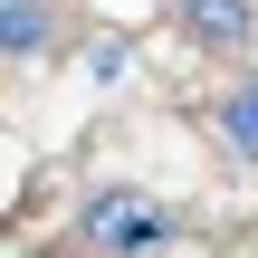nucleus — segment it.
I'll return each mask as SVG.
<instances>
[{"label":"nucleus","mask_w":258,"mask_h":258,"mask_svg":"<svg viewBox=\"0 0 258 258\" xmlns=\"http://www.w3.org/2000/svg\"><path fill=\"white\" fill-rule=\"evenodd\" d=\"M172 239H182V211L144 182H96L77 201V249L96 258H172Z\"/></svg>","instance_id":"obj_1"},{"label":"nucleus","mask_w":258,"mask_h":258,"mask_svg":"<svg viewBox=\"0 0 258 258\" xmlns=\"http://www.w3.org/2000/svg\"><path fill=\"white\" fill-rule=\"evenodd\" d=\"M201 134H211L230 163H249V172H258V77H249V67L220 77V86L201 96Z\"/></svg>","instance_id":"obj_2"},{"label":"nucleus","mask_w":258,"mask_h":258,"mask_svg":"<svg viewBox=\"0 0 258 258\" xmlns=\"http://www.w3.org/2000/svg\"><path fill=\"white\" fill-rule=\"evenodd\" d=\"M172 29L191 48H211V57H239L258 38V0H172Z\"/></svg>","instance_id":"obj_3"},{"label":"nucleus","mask_w":258,"mask_h":258,"mask_svg":"<svg viewBox=\"0 0 258 258\" xmlns=\"http://www.w3.org/2000/svg\"><path fill=\"white\" fill-rule=\"evenodd\" d=\"M0 48H10V67H38L48 48H67V0H10L0 10Z\"/></svg>","instance_id":"obj_4"},{"label":"nucleus","mask_w":258,"mask_h":258,"mask_svg":"<svg viewBox=\"0 0 258 258\" xmlns=\"http://www.w3.org/2000/svg\"><path fill=\"white\" fill-rule=\"evenodd\" d=\"M124 57H134L124 38H96V48H86V67H96V77H124Z\"/></svg>","instance_id":"obj_5"}]
</instances>
